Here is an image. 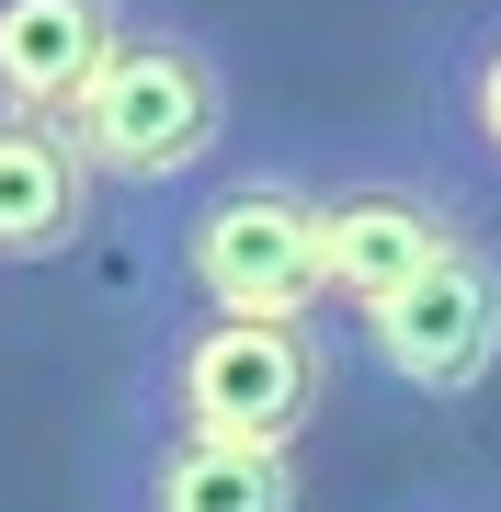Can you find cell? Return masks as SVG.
<instances>
[{
	"instance_id": "5b68a950",
	"label": "cell",
	"mask_w": 501,
	"mask_h": 512,
	"mask_svg": "<svg viewBox=\"0 0 501 512\" xmlns=\"http://www.w3.org/2000/svg\"><path fill=\"white\" fill-rule=\"evenodd\" d=\"M353 330H365L376 376H388L399 399L467 410L501 376V239L490 228H456L422 274H410L399 296H376Z\"/></svg>"
},
{
	"instance_id": "3957f363",
	"label": "cell",
	"mask_w": 501,
	"mask_h": 512,
	"mask_svg": "<svg viewBox=\"0 0 501 512\" xmlns=\"http://www.w3.org/2000/svg\"><path fill=\"white\" fill-rule=\"evenodd\" d=\"M228 114H240L228 57L205 46L183 12H137L126 46L92 69V92L69 103V126L103 160L114 194H183L194 171L228 148Z\"/></svg>"
},
{
	"instance_id": "6da1fadb",
	"label": "cell",
	"mask_w": 501,
	"mask_h": 512,
	"mask_svg": "<svg viewBox=\"0 0 501 512\" xmlns=\"http://www.w3.org/2000/svg\"><path fill=\"white\" fill-rule=\"evenodd\" d=\"M331 399V342L319 319H262V308H183L137 330L126 421H183V433H240V444H297Z\"/></svg>"
},
{
	"instance_id": "ba28073f",
	"label": "cell",
	"mask_w": 501,
	"mask_h": 512,
	"mask_svg": "<svg viewBox=\"0 0 501 512\" xmlns=\"http://www.w3.org/2000/svg\"><path fill=\"white\" fill-rule=\"evenodd\" d=\"M149 0H0V103L12 114H69L92 69L126 46Z\"/></svg>"
},
{
	"instance_id": "277c9868",
	"label": "cell",
	"mask_w": 501,
	"mask_h": 512,
	"mask_svg": "<svg viewBox=\"0 0 501 512\" xmlns=\"http://www.w3.org/2000/svg\"><path fill=\"white\" fill-rule=\"evenodd\" d=\"M308 183H319V228H331V308L342 319H365L456 228H479L467 183L422 148H331V160H308Z\"/></svg>"
},
{
	"instance_id": "7a4b0ae2",
	"label": "cell",
	"mask_w": 501,
	"mask_h": 512,
	"mask_svg": "<svg viewBox=\"0 0 501 512\" xmlns=\"http://www.w3.org/2000/svg\"><path fill=\"white\" fill-rule=\"evenodd\" d=\"M160 274L183 308H262V319H331V228H319L308 160H228L194 171L160 228Z\"/></svg>"
},
{
	"instance_id": "8992f818",
	"label": "cell",
	"mask_w": 501,
	"mask_h": 512,
	"mask_svg": "<svg viewBox=\"0 0 501 512\" xmlns=\"http://www.w3.org/2000/svg\"><path fill=\"white\" fill-rule=\"evenodd\" d=\"M103 512H297V444H240V433H183V421H126L92 467Z\"/></svg>"
},
{
	"instance_id": "9c48e42d",
	"label": "cell",
	"mask_w": 501,
	"mask_h": 512,
	"mask_svg": "<svg viewBox=\"0 0 501 512\" xmlns=\"http://www.w3.org/2000/svg\"><path fill=\"white\" fill-rule=\"evenodd\" d=\"M433 126H445V148L479 183H501V0H479L433 46Z\"/></svg>"
},
{
	"instance_id": "52a82bcc",
	"label": "cell",
	"mask_w": 501,
	"mask_h": 512,
	"mask_svg": "<svg viewBox=\"0 0 501 512\" xmlns=\"http://www.w3.org/2000/svg\"><path fill=\"white\" fill-rule=\"evenodd\" d=\"M103 160L80 148L69 114H12L0 103V274H35V262H69L92 239L103 205Z\"/></svg>"
},
{
	"instance_id": "30bf717a",
	"label": "cell",
	"mask_w": 501,
	"mask_h": 512,
	"mask_svg": "<svg viewBox=\"0 0 501 512\" xmlns=\"http://www.w3.org/2000/svg\"><path fill=\"white\" fill-rule=\"evenodd\" d=\"M410 512H501V490H422Z\"/></svg>"
}]
</instances>
